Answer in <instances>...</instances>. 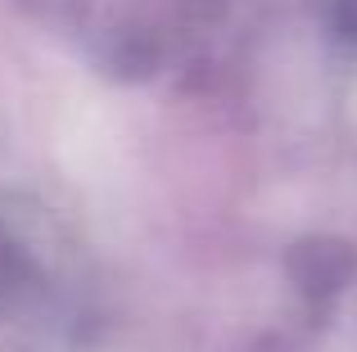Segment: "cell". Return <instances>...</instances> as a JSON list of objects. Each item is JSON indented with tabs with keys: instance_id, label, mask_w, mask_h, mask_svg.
Listing matches in <instances>:
<instances>
[{
	"instance_id": "1",
	"label": "cell",
	"mask_w": 357,
	"mask_h": 352,
	"mask_svg": "<svg viewBox=\"0 0 357 352\" xmlns=\"http://www.w3.org/2000/svg\"><path fill=\"white\" fill-rule=\"evenodd\" d=\"M77 294V244L41 203L0 194V326L54 317Z\"/></svg>"
},
{
	"instance_id": "2",
	"label": "cell",
	"mask_w": 357,
	"mask_h": 352,
	"mask_svg": "<svg viewBox=\"0 0 357 352\" xmlns=\"http://www.w3.org/2000/svg\"><path fill=\"white\" fill-rule=\"evenodd\" d=\"M344 18H349V27H353V36H357V0H344Z\"/></svg>"
}]
</instances>
